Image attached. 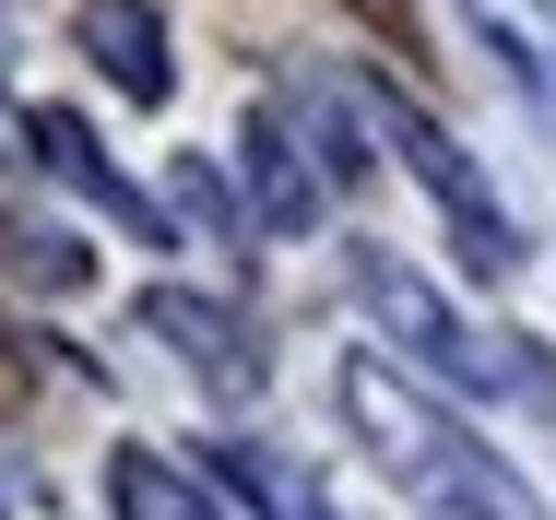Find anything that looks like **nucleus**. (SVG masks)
Returning <instances> with one entry per match:
<instances>
[{
  "label": "nucleus",
  "instance_id": "6e6552de",
  "mask_svg": "<svg viewBox=\"0 0 556 520\" xmlns=\"http://www.w3.org/2000/svg\"><path fill=\"white\" fill-rule=\"evenodd\" d=\"M108 509H118V520H225L214 497H202V485H190L166 449H142V437L108 461Z\"/></svg>",
  "mask_w": 556,
  "mask_h": 520
},
{
  "label": "nucleus",
  "instance_id": "f257e3e1",
  "mask_svg": "<svg viewBox=\"0 0 556 520\" xmlns=\"http://www.w3.org/2000/svg\"><path fill=\"white\" fill-rule=\"evenodd\" d=\"M343 415H355V437L379 449V473L427 520H545V497H533L485 437H462L391 355H343Z\"/></svg>",
  "mask_w": 556,
  "mask_h": 520
},
{
  "label": "nucleus",
  "instance_id": "0eeeda50",
  "mask_svg": "<svg viewBox=\"0 0 556 520\" xmlns=\"http://www.w3.org/2000/svg\"><path fill=\"white\" fill-rule=\"evenodd\" d=\"M237 166H249V202L261 225H308L320 213V178H308V154H296V130H285V106H249V130H237Z\"/></svg>",
  "mask_w": 556,
  "mask_h": 520
},
{
  "label": "nucleus",
  "instance_id": "20e7f679",
  "mask_svg": "<svg viewBox=\"0 0 556 520\" xmlns=\"http://www.w3.org/2000/svg\"><path fill=\"white\" fill-rule=\"evenodd\" d=\"M24 142H36V166H48L60 190H84L96 213H118V225H130L142 249H166V213H154V202H142V190H130V178L108 166V142H96V130H84L72 106H36V118H24Z\"/></svg>",
  "mask_w": 556,
  "mask_h": 520
},
{
  "label": "nucleus",
  "instance_id": "39448f33",
  "mask_svg": "<svg viewBox=\"0 0 556 520\" xmlns=\"http://www.w3.org/2000/svg\"><path fill=\"white\" fill-rule=\"evenodd\" d=\"M72 36H84V60H96L130 106H166L178 72H166V24H154V0H84Z\"/></svg>",
  "mask_w": 556,
  "mask_h": 520
},
{
  "label": "nucleus",
  "instance_id": "f03ea898",
  "mask_svg": "<svg viewBox=\"0 0 556 520\" xmlns=\"http://www.w3.org/2000/svg\"><path fill=\"white\" fill-rule=\"evenodd\" d=\"M355 296H367V319H379L415 367H439V379H462V391H521V403H545V367L509 355V343H485V331H462V319L439 308V284L403 272L391 249H355Z\"/></svg>",
  "mask_w": 556,
  "mask_h": 520
},
{
  "label": "nucleus",
  "instance_id": "f8f14e48",
  "mask_svg": "<svg viewBox=\"0 0 556 520\" xmlns=\"http://www.w3.org/2000/svg\"><path fill=\"white\" fill-rule=\"evenodd\" d=\"M485 36H497V24H485ZM497 48H509V36H497ZM509 72H521V84L556 106V48H509Z\"/></svg>",
  "mask_w": 556,
  "mask_h": 520
},
{
  "label": "nucleus",
  "instance_id": "ddd939ff",
  "mask_svg": "<svg viewBox=\"0 0 556 520\" xmlns=\"http://www.w3.org/2000/svg\"><path fill=\"white\" fill-rule=\"evenodd\" d=\"M12 154H24V118H0V166H12Z\"/></svg>",
  "mask_w": 556,
  "mask_h": 520
},
{
  "label": "nucleus",
  "instance_id": "9b49d317",
  "mask_svg": "<svg viewBox=\"0 0 556 520\" xmlns=\"http://www.w3.org/2000/svg\"><path fill=\"white\" fill-rule=\"evenodd\" d=\"M178 202L202 213V225H237V202H225V178H214V154H190V166H178Z\"/></svg>",
  "mask_w": 556,
  "mask_h": 520
},
{
  "label": "nucleus",
  "instance_id": "7ed1b4c3",
  "mask_svg": "<svg viewBox=\"0 0 556 520\" xmlns=\"http://www.w3.org/2000/svg\"><path fill=\"white\" fill-rule=\"evenodd\" d=\"M379 130H391V154H403V166H415V178L439 190L450 237H462V272H485V284H497V272H521V237H509V213H497V190L473 178V154L450 142L439 118H427V106H403V96H379Z\"/></svg>",
  "mask_w": 556,
  "mask_h": 520
},
{
  "label": "nucleus",
  "instance_id": "423d86ee",
  "mask_svg": "<svg viewBox=\"0 0 556 520\" xmlns=\"http://www.w3.org/2000/svg\"><path fill=\"white\" fill-rule=\"evenodd\" d=\"M142 331H154V343H178V355H190L202 379H225V391H249V379H261L249 331H237L214 296H178V284H154V296H142Z\"/></svg>",
  "mask_w": 556,
  "mask_h": 520
},
{
  "label": "nucleus",
  "instance_id": "1a4fd4ad",
  "mask_svg": "<svg viewBox=\"0 0 556 520\" xmlns=\"http://www.w3.org/2000/svg\"><path fill=\"white\" fill-rule=\"evenodd\" d=\"M214 473H225L261 520H332V509H320V485H308L285 449H261V437H214Z\"/></svg>",
  "mask_w": 556,
  "mask_h": 520
},
{
  "label": "nucleus",
  "instance_id": "9d476101",
  "mask_svg": "<svg viewBox=\"0 0 556 520\" xmlns=\"http://www.w3.org/2000/svg\"><path fill=\"white\" fill-rule=\"evenodd\" d=\"M0 249H12V272H24V284H48V296H72V284L96 272L72 237H36V225H24V237H0Z\"/></svg>",
  "mask_w": 556,
  "mask_h": 520
}]
</instances>
